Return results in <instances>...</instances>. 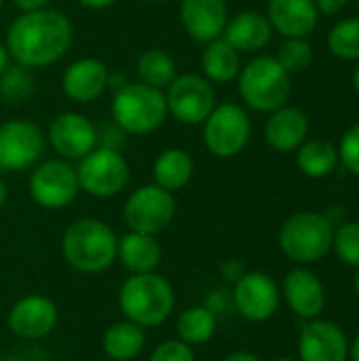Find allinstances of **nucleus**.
Masks as SVG:
<instances>
[{"label":"nucleus","instance_id":"1","mask_svg":"<svg viewBox=\"0 0 359 361\" xmlns=\"http://www.w3.org/2000/svg\"><path fill=\"white\" fill-rule=\"evenodd\" d=\"M8 55L25 68H44L59 61L72 44V23L57 8L21 13L6 30Z\"/></svg>","mask_w":359,"mask_h":361},{"label":"nucleus","instance_id":"2","mask_svg":"<svg viewBox=\"0 0 359 361\" xmlns=\"http://www.w3.org/2000/svg\"><path fill=\"white\" fill-rule=\"evenodd\" d=\"M118 237L102 220L80 218L61 237L63 260L78 273L95 275L110 269L116 260Z\"/></svg>","mask_w":359,"mask_h":361},{"label":"nucleus","instance_id":"3","mask_svg":"<svg viewBox=\"0 0 359 361\" xmlns=\"http://www.w3.org/2000/svg\"><path fill=\"white\" fill-rule=\"evenodd\" d=\"M118 307L125 319L138 324L140 328H157L174 313L176 292L163 275H131L118 290Z\"/></svg>","mask_w":359,"mask_h":361},{"label":"nucleus","instance_id":"4","mask_svg":"<svg viewBox=\"0 0 359 361\" xmlns=\"http://www.w3.org/2000/svg\"><path fill=\"white\" fill-rule=\"evenodd\" d=\"M110 112L121 131L148 135L167 118L165 91L144 82H127L114 91Z\"/></svg>","mask_w":359,"mask_h":361},{"label":"nucleus","instance_id":"5","mask_svg":"<svg viewBox=\"0 0 359 361\" xmlns=\"http://www.w3.org/2000/svg\"><path fill=\"white\" fill-rule=\"evenodd\" d=\"M292 93L290 74L271 55L252 59L239 72V95L256 112H275L286 106Z\"/></svg>","mask_w":359,"mask_h":361},{"label":"nucleus","instance_id":"6","mask_svg":"<svg viewBox=\"0 0 359 361\" xmlns=\"http://www.w3.org/2000/svg\"><path fill=\"white\" fill-rule=\"evenodd\" d=\"M334 226L328 216L317 212H298L290 216L279 231L281 252L303 264L322 260L332 250Z\"/></svg>","mask_w":359,"mask_h":361},{"label":"nucleus","instance_id":"7","mask_svg":"<svg viewBox=\"0 0 359 361\" xmlns=\"http://www.w3.org/2000/svg\"><path fill=\"white\" fill-rule=\"evenodd\" d=\"M76 176L80 190L97 199H110L127 186L131 173L127 159L116 148L97 146L80 159Z\"/></svg>","mask_w":359,"mask_h":361},{"label":"nucleus","instance_id":"8","mask_svg":"<svg viewBox=\"0 0 359 361\" xmlns=\"http://www.w3.org/2000/svg\"><path fill=\"white\" fill-rule=\"evenodd\" d=\"M252 123L248 112L233 102L216 104L203 123V144L218 159L237 157L250 142Z\"/></svg>","mask_w":359,"mask_h":361},{"label":"nucleus","instance_id":"9","mask_svg":"<svg viewBox=\"0 0 359 361\" xmlns=\"http://www.w3.org/2000/svg\"><path fill=\"white\" fill-rule=\"evenodd\" d=\"M123 216L129 231L157 237L171 226L176 216V199L169 190L157 184H144L129 195Z\"/></svg>","mask_w":359,"mask_h":361},{"label":"nucleus","instance_id":"10","mask_svg":"<svg viewBox=\"0 0 359 361\" xmlns=\"http://www.w3.org/2000/svg\"><path fill=\"white\" fill-rule=\"evenodd\" d=\"M167 114L182 125H203L216 108V91L201 74H182L165 89Z\"/></svg>","mask_w":359,"mask_h":361},{"label":"nucleus","instance_id":"11","mask_svg":"<svg viewBox=\"0 0 359 361\" xmlns=\"http://www.w3.org/2000/svg\"><path fill=\"white\" fill-rule=\"evenodd\" d=\"M28 190L36 205L44 209H63L80 190L76 167L68 161H44L32 171Z\"/></svg>","mask_w":359,"mask_h":361},{"label":"nucleus","instance_id":"12","mask_svg":"<svg viewBox=\"0 0 359 361\" xmlns=\"http://www.w3.org/2000/svg\"><path fill=\"white\" fill-rule=\"evenodd\" d=\"M44 133L38 125L17 118L0 125V169L23 171L42 157Z\"/></svg>","mask_w":359,"mask_h":361},{"label":"nucleus","instance_id":"13","mask_svg":"<svg viewBox=\"0 0 359 361\" xmlns=\"http://www.w3.org/2000/svg\"><path fill=\"white\" fill-rule=\"evenodd\" d=\"M55 152L63 159H83L93 148H97L99 133L91 118L80 112H61L57 114L47 133Z\"/></svg>","mask_w":359,"mask_h":361},{"label":"nucleus","instance_id":"14","mask_svg":"<svg viewBox=\"0 0 359 361\" xmlns=\"http://www.w3.org/2000/svg\"><path fill=\"white\" fill-rule=\"evenodd\" d=\"M279 288L267 273H243L235 281L233 302L248 322H267L279 309Z\"/></svg>","mask_w":359,"mask_h":361},{"label":"nucleus","instance_id":"15","mask_svg":"<svg viewBox=\"0 0 359 361\" xmlns=\"http://www.w3.org/2000/svg\"><path fill=\"white\" fill-rule=\"evenodd\" d=\"M57 326V307L42 294H28L19 298L8 311V328L23 341H40Z\"/></svg>","mask_w":359,"mask_h":361},{"label":"nucleus","instance_id":"16","mask_svg":"<svg viewBox=\"0 0 359 361\" xmlns=\"http://www.w3.org/2000/svg\"><path fill=\"white\" fill-rule=\"evenodd\" d=\"M300 361H347L349 341L345 332L326 319H309L298 338Z\"/></svg>","mask_w":359,"mask_h":361},{"label":"nucleus","instance_id":"17","mask_svg":"<svg viewBox=\"0 0 359 361\" xmlns=\"http://www.w3.org/2000/svg\"><path fill=\"white\" fill-rule=\"evenodd\" d=\"M108 66L95 57L72 61L61 76V91L76 104H91L104 95L108 87Z\"/></svg>","mask_w":359,"mask_h":361},{"label":"nucleus","instance_id":"18","mask_svg":"<svg viewBox=\"0 0 359 361\" xmlns=\"http://www.w3.org/2000/svg\"><path fill=\"white\" fill-rule=\"evenodd\" d=\"M229 21V6L224 0H182L180 23L184 32L197 42L220 38Z\"/></svg>","mask_w":359,"mask_h":361},{"label":"nucleus","instance_id":"19","mask_svg":"<svg viewBox=\"0 0 359 361\" xmlns=\"http://www.w3.org/2000/svg\"><path fill=\"white\" fill-rule=\"evenodd\" d=\"M284 298L294 315L300 319H317L326 307V292L315 273L294 269L284 281Z\"/></svg>","mask_w":359,"mask_h":361},{"label":"nucleus","instance_id":"20","mask_svg":"<svg viewBox=\"0 0 359 361\" xmlns=\"http://www.w3.org/2000/svg\"><path fill=\"white\" fill-rule=\"evenodd\" d=\"M313 0H269L267 19L275 32L286 38H307L317 25Z\"/></svg>","mask_w":359,"mask_h":361},{"label":"nucleus","instance_id":"21","mask_svg":"<svg viewBox=\"0 0 359 361\" xmlns=\"http://www.w3.org/2000/svg\"><path fill=\"white\" fill-rule=\"evenodd\" d=\"M273 27L264 13L260 11H241L226 21L222 38L235 47L239 53H254L269 44Z\"/></svg>","mask_w":359,"mask_h":361},{"label":"nucleus","instance_id":"22","mask_svg":"<svg viewBox=\"0 0 359 361\" xmlns=\"http://www.w3.org/2000/svg\"><path fill=\"white\" fill-rule=\"evenodd\" d=\"M309 133L307 114L294 106H281L271 112L264 125V137L269 146L277 152H292L296 150Z\"/></svg>","mask_w":359,"mask_h":361},{"label":"nucleus","instance_id":"23","mask_svg":"<svg viewBox=\"0 0 359 361\" xmlns=\"http://www.w3.org/2000/svg\"><path fill=\"white\" fill-rule=\"evenodd\" d=\"M116 258H121L127 271L140 275V273H154V269L161 264L163 252L154 235L129 231L118 239Z\"/></svg>","mask_w":359,"mask_h":361},{"label":"nucleus","instance_id":"24","mask_svg":"<svg viewBox=\"0 0 359 361\" xmlns=\"http://www.w3.org/2000/svg\"><path fill=\"white\" fill-rule=\"evenodd\" d=\"M201 70L209 82H231L241 72V57L222 36L205 42L201 53Z\"/></svg>","mask_w":359,"mask_h":361},{"label":"nucleus","instance_id":"25","mask_svg":"<svg viewBox=\"0 0 359 361\" xmlns=\"http://www.w3.org/2000/svg\"><path fill=\"white\" fill-rule=\"evenodd\" d=\"M146 345V332L138 324L125 319L112 324L102 338V349L112 361H133Z\"/></svg>","mask_w":359,"mask_h":361},{"label":"nucleus","instance_id":"26","mask_svg":"<svg viewBox=\"0 0 359 361\" xmlns=\"http://www.w3.org/2000/svg\"><path fill=\"white\" fill-rule=\"evenodd\" d=\"M193 171H195V163H193V157L182 150V148H167L163 150L154 165H152V178H154V184L169 190V192H176L180 188H184L190 178H193Z\"/></svg>","mask_w":359,"mask_h":361},{"label":"nucleus","instance_id":"27","mask_svg":"<svg viewBox=\"0 0 359 361\" xmlns=\"http://www.w3.org/2000/svg\"><path fill=\"white\" fill-rule=\"evenodd\" d=\"M216 330H218V319L209 307L184 309L176 322V332H178L180 341L190 347L209 343L214 338Z\"/></svg>","mask_w":359,"mask_h":361},{"label":"nucleus","instance_id":"28","mask_svg":"<svg viewBox=\"0 0 359 361\" xmlns=\"http://www.w3.org/2000/svg\"><path fill=\"white\" fill-rule=\"evenodd\" d=\"M140 82L165 91L178 76L176 59L163 49H148L138 57L135 63Z\"/></svg>","mask_w":359,"mask_h":361},{"label":"nucleus","instance_id":"29","mask_svg":"<svg viewBox=\"0 0 359 361\" xmlns=\"http://www.w3.org/2000/svg\"><path fill=\"white\" fill-rule=\"evenodd\" d=\"M298 169L309 178H326L336 169L339 150L326 140H309L296 148Z\"/></svg>","mask_w":359,"mask_h":361},{"label":"nucleus","instance_id":"30","mask_svg":"<svg viewBox=\"0 0 359 361\" xmlns=\"http://www.w3.org/2000/svg\"><path fill=\"white\" fill-rule=\"evenodd\" d=\"M34 93V76L32 70L21 63H8L0 74V97L6 104H23Z\"/></svg>","mask_w":359,"mask_h":361},{"label":"nucleus","instance_id":"31","mask_svg":"<svg viewBox=\"0 0 359 361\" xmlns=\"http://www.w3.org/2000/svg\"><path fill=\"white\" fill-rule=\"evenodd\" d=\"M328 49L341 59H359V17L343 19L330 30Z\"/></svg>","mask_w":359,"mask_h":361},{"label":"nucleus","instance_id":"32","mask_svg":"<svg viewBox=\"0 0 359 361\" xmlns=\"http://www.w3.org/2000/svg\"><path fill=\"white\" fill-rule=\"evenodd\" d=\"M275 59L290 76L300 74L313 61V47L309 44L307 38H286V42L277 49Z\"/></svg>","mask_w":359,"mask_h":361},{"label":"nucleus","instance_id":"33","mask_svg":"<svg viewBox=\"0 0 359 361\" xmlns=\"http://www.w3.org/2000/svg\"><path fill=\"white\" fill-rule=\"evenodd\" d=\"M332 247L343 264L359 269V222H345L339 226L334 231Z\"/></svg>","mask_w":359,"mask_h":361},{"label":"nucleus","instance_id":"34","mask_svg":"<svg viewBox=\"0 0 359 361\" xmlns=\"http://www.w3.org/2000/svg\"><path fill=\"white\" fill-rule=\"evenodd\" d=\"M339 159L343 161V165L359 176V123L351 125L343 137H341V146H339Z\"/></svg>","mask_w":359,"mask_h":361},{"label":"nucleus","instance_id":"35","mask_svg":"<svg viewBox=\"0 0 359 361\" xmlns=\"http://www.w3.org/2000/svg\"><path fill=\"white\" fill-rule=\"evenodd\" d=\"M150 361H197L195 351L190 345L182 341H165L159 347H154Z\"/></svg>","mask_w":359,"mask_h":361},{"label":"nucleus","instance_id":"36","mask_svg":"<svg viewBox=\"0 0 359 361\" xmlns=\"http://www.w3.org/2000/svg\"><path fill=\"white\" fill-rule=\"evenodd\" d=\"M347 2L349 0H313L317 13H326V15H334V13L343 11Z\"/></svg>","mask_w":359,"mask_h":361},{"label":"nucleus","instance_id":"37","mask_svg":"<svg viewBox=\"0 0 359 361\" xmlns=\"http://www.w3.org/2000/svg\"><path fill=\"white\" fill-rule=\"evenodd\" d=\"M243 273H245V271H243L241 262H237V260H231V262H226V264L222 267V275H224L229 281H233V283H235Z\"/></svg>","mask_w":359,"mask_h":361},{"label":"nucleus","instance_id":"38","mask_svg":"<svg viewBox=\"0 0 359 361\" xmlns=\"http://www.w3.org/2000/svg\"><path fill=\"white\" fill-rule=\"evenodd\" d=\"M13 4H15L21 13H28V11L44 8V6L49 4V0H13Z\"/></svg>","mask_w":359,"mask_h":361},{"label":"nucleus","instance_id":"39","mask_svg":"<svg viewBox=\"0 0 359 361\" xmlns=\"http://www.w3.org/2000/svg\"><path fill=\"white\" fill-rule=\"evenodd\" d=\"M83 6H87V8H95V11H99V8H108V6H112V4H116L118 0H78Z\"/></svg>","mask_w":359,"mask_h":361},{"label":"nucleus","instance_id":"40","mask_svg":"<svg viewBox=\"0 0 359 361\" xmlns=\"http://www.w3.org/2000/svg\"><path fill=\"white\" fill-rule=\"evenodd\" d=\"M222 361H260L256 355L252 353H245V351H237V353H231L229 357H224Z\"/></svg>","mask_w":359,"mask_h":361},{"label":"nucleus","instance_id":"41","mask_svg":"<svg viewBox=\"0 0 359 361\" xmlns=\"http://www.w3.org/2000/svg\"><path fill=\"white\" fill-rule=\"evenodd\" d=\"M8 61H11V55H8V51H6V44L0 40V74L4 72V68L8 66Z\"/></svg>","mask_w":359,"mask_h":361},{"label":"nucleus","instance_id":"42","mask_svg":"<svg viewBox=\"0 0 359 361\" xmlns=\"http://www.w3.org/2000/svg\"><path fill=\"white\" fill-rule=\"evenodd\" d=\"M349 355H351V361H359V334L355 336L353 345L349 347Z\"/></svg>","mask_w":359,"mask_h":361},{"label":"nucleus","instance_id":"43","mask_svg":"<svg viewBox=\"0 0 359 361\" xmlns=\"http://www.w3.org/2000/svg\"><path fill=\"white\" fill-rule=\"evenodd\" d=\"M4 203H6V184L0 180V207H2Z\"/></svg>","mask_w":359,"mask_h":361},{"label":"nucleus","instance_id":"44","mask_svg":"<svg viewBox=\"0 0 359 361\" xmlns=\"http://www.w3.org/2000/svg\"><path fill=\"white\" fill-rule=\"evenodd\" d=\"M353 87H355V91L359 93V63L358 68L353 70Z\"/></svg>","mask_w":359,"mask_h":361},{"label":"nucleus","instance_id":"45","mask_svg":"<svg viewBox=\"0 0 359 361\" xmlns=\"http://www.w3.org/2000/svg\"><path fill=\"white\" fill-rule=\"evenodd\" d=\"M355 294H358V298H359V273L355 275Z\"/></svg>","mask_w":359,"mask_h":361},{"label":"nucleus","instance_id":"46","mask_svg":"<svg viewBox=\"0 0 359 361\" xmlns=\"http://www.w3.org/2000/svg\"><path fill=\"white\" fill-rule=\"evenodd\" d=\"M4 361H25V360H21V357H8V360H4Z\"/></svg>","mask_w":359,"mask_h":361},{"label":"nucleus","instance_id":"47","mask_svg":"<svg viewBox=\"0 0 359 361\" xmlns=\"http://www.w3.org/2000/svg\"><path fill=\"white\" fill-rule=\"evenodd\" d=\"M275 361H296V360H292V357H279V360H275Z\"/></svg>","mask_w":359,"mask_h":361},{"label":"nucleus","instance_id":"48","mask_svg":"<svg viewBox=\"0 0 359 361\" xmlns=\"http://www.w3.org/2000/svg\"><path fill=\"white\" fill-rule=\"evenodd\" d=\"M142 2H157V0H142Z\"/></svg>","mask_w":359,"mask_h":361},{"label":"nucleus","instance_id":"49","mask_svg":"<svg viewBox=\"0 0 359 361\" xmlns=\"http://www.w3.org/2000/svg\"><path fill=\"white\" fill-rule=\"evenodd\" d=\"M2 2H4V0H0V8H2Z\"/></svg>","mask_w":359,"mask_h":361},{"label":"nucleus","instance_id":"50","mask_svg":"<svg viewBox=\"0 0 359 361\" xmlns=\"http://www.w3.org/2000/svg\"><path fill=\"white\" fill-rule=\"evenodd\" d=\"M358 4H359V0H358Z\"/></svg>","mask_w":359,"mask_h":361}]
</instances>
